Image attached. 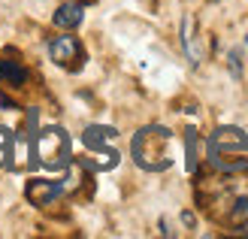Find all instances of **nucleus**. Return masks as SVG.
Wrapping results in <instances>:
<instances>
[{"label": "nucleus", "mask_w": 248, "mask_h": 239, "mask_svg": "<svg viewBox=\"0 0 248 239\" xmlns=\"http://www.w3.org/2000/svg\"><path fill=\"white\" fill-rule=\"evenodd\" d=\"M170 143H172V130L164 124H148V127L136 130L130 140V155L136 160V167L145 173H160L170 170Z\"/></svg>", "instance_id": "1"}, {"label": "nucleus", "mask_w": 248, "mask_h": 239, "mask_svg": "<svg viewBox=\"0 0 248 239\" xmlns=\"http://www.w3.org/2000/svg\"><path fill=\"white\" fill-rule=\"evenodd\" d=\"M70 163H73V145H70V133L64 127L36 130L33 152H31V167L70 170Z\"/></svg>", "instance_id": "2"}, {"label": "nucleus", "mask_w": 248, "mask_h": 239, "mask_svg": "<svg viewBox=\"0 0 248 239\" xmlns=\"http://www.w3.org/2000/svg\"><path fill=\"white\" fill-rule=\"evenodd\" d=\"M248 152V133L242 127H218L212 130V136L206 140V158L215 160V158H236Z\"/></svg>", "instance_id": "3"}, {"label": "nucleus", "mask_w": 248, "mask_h": 239, "mask_svg": "<svg viewBox=\"0 0 248 239\" xmlns=\"http://www.w3.org/2000/svg\"><path fill=\"white\" fill-rule=\"evenodd\" d=\"M48 58H52L58 67L76 70L82 61H85V48L79 43V36L61 33V36H52V40H48Z\"/></svg>", "instance_id": "4"}, {"label": "nucleus", "mask_w": 248, "mask_h": 239, "mask_svg": "<svg viewBox=\"0 0 248 239\" xmlns=\"http://www.w3.org/2000/svg\"><path fill=\"white\" fill-rule=\"evenodd\" d=\"M64 194H67L64 179H31L28 188H24V197H28L33 206H40V209L55 206Z\"/></svg>", "instance_id": "5"}, {"label": "nucleus", "mask_w": 248, "mask_h": 239, "mask_svg": "<svg viewBox=\"0 0 248 239\" xmlns=\"http://www.w3.org/2000/svg\"><path fill=\"white\" fill-rule=\"evenodd\" d=\"M82 18H85V6L79 3V0H67V3H61L55 9V16H52L55 28H61V31H76L82 24Z\"/></svg>", "instance_id": "6"}, {"label": "nucleus", "mask_w": 248, "mask_h": 239, "mask_svg": "<svg viewBox=\"0 0 248 239\" xmlns=\"http://www.w3.org/2000/svg\"><path fill=\"white\" fill-rule=\"evenodd\" d=\"M118 136L115 127H109V124H88V127L82 130V145L88 148V152H97V148H106Z\"/></svg>", "instance_id": "7"}, {"label": "nucleus", "mask_w": 248, "mask_h": 239, "mask_svg": "<svg viewBox=\"0 0 248 239\" xmlns=\"http://www.w3.org/2000/svg\"><path fill=\"white\" fill-rule=\"evenodd\" d=\"M0 82L6 88H24L31 82V73L21 61H12V58H0Z\"/></svg>", "instance_id": "8"}, {"label": "nucleus", "mask_w": 248, "mask_h": 239, "mask_svg": "<svg viewBox=\"0 0 248 239\" xmlns=\"http://www.w3.org/2000/svg\"><path fill=\"white\" fill-rule=\"evenodd\" d=\"M182 48H185V58L191 61V67H200L203 52H200V46H197V33H194V18L191 16L182 18Z\"/></svg>", "instance_id": "9"}, {"label": "nucleus", "mask_w": 248, "mask_h": 239, "mask_svg": "<svg viewBox=\"0 0 248 239\" xmlns=\"http://www.w3.org/2000/svg\"><path fill=\"white\" fill-rule=\"evenodd\" d=\"M16 167V133L0 124V170Z\"/></svg>", "instance_id": "10"}, {"label": "nucleus", "mask_w": 248, "mask_h": 239, "mask_svg": "<svg viewBox=\"0 0 248 239\" xmlns=\"http://www.w3.org/2000/svg\"><path fill=\"white\" fill-rule=\"evenodd\" d=\"M118 152H115V148H97V152H94V158H85L82 160V167H88V170H97V173H100V170H112V167H118Z\"/></svg>", "instance_id": "11"}, {"label": "nucleus", "mask_w": 248, "mask_h": 239, "mask_svg": "<svg viewBox=\"0 0 248 239\" xmlns=\"http://www.w3.org/2000/svg\"><path fill=\"white\" fill-rule=\"evenodd\" d=\"M197 152H200V140H197V130L188 127L185 130V167H188V173H197V167H200Z\"/></svg>", "instance_id": "12"}, {"label": "nucleus", "mask_w": 248, "mask_h": 239, "mask_svg": "<svg viewBox=\"0 0 248 239\" xmlns=\"http://www.w3.org/2000/svg\"><path fill=\"white\" fill-rule=\"evenodd\" d=\"M227 67H230V76H233V79H239V76H242V55L236 52V48H233V52L227 55Z\"/></svg>", "instance_id": "13"}, {"label": "nucleus", "mask_w": 248, "mask_h": 239, "mask_svg": "<svg viewBox=\"0 0 248 239\" xmlns=\"http://www.w3.org/2000/svg\"><path fill=\"white\" fill-rule=\"evenodd\" d=\"M157 227H160V233H164V236H176V230L170 227V221H167V218H160V221H157Z\"/></svg>", "instance_id": "14"}, {"label": "nucleus", "mask_w": 248, "mask_h": 239, "mask_svg": "<svg viewBox=\"0 0 248 239\" xmlns=\"http://www.w3.org/2000/svg\"><path fill=\"white\" fill-rule=\"evenodd\" d=\"M182 224H185V227H194V224H197L194 212H188V209H185V212H182Z\"/></svg>", "instance_id": "15"}, {"label": "nucleus", "mask_w": 248, "mask_h": 239, "mask_svg": "<svg viewBox=\"0 0 248 239\" xmlns=\"http://www.w3.org/2000/svg\"><path fill=\"white\" fill-rule=\"evenodd\" d=\"M233 233H236V236H248V218H245L242 224H236V227H233Z\"/></svg>", "instance_id": "16"}, {"label": "nucleus", "mask_w": 248, "mask_h": 239, "mask_svg": "<svg viewBox=\"0 0 248 239\" xmlns=\"http://www.w3.org/2000/svg\"><path fill=\"white\" fill-rule=\"evenodd\" d=\"M245 43H248V40H245Z\"/></svg>", "instance_id": "17"}]
</instances>
